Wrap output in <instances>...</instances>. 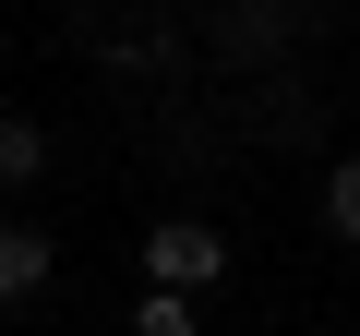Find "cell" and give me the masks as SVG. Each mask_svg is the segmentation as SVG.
Returning <instances> with one entry per match:
<instances>
[{
  "label": "cell",
  "instance_id": "1",
  "mask_svg": "<svg viewBox=\"0 0 360 336\" xmlns=\"http://www.w3.org/2000/svg\"><path fill=\"white\" fill-rule=\"evenodd\" d=\"M229 264H240V252H229L205 217H156V228H144V288H193V300H205V288H229Z\"/></svg>",
  "mask_w": 360,
  "mask_h": 336
},
{
  "label": "cell",
  "instance_id": "2",
  "mask_svg": "<svg viewBox=\"0 0 360 336\" xmlns=\"http://www.w3.org/2000/svg\"><path fill=\"white\" fill-rule=\"evenodd\" d=\"M49 276H60L49 228H37V217H0V312H25V300H37Z\"/></svg>",
  "mask_w": 360,
  "mask_h": 336
},
{
  "label": "cell",
  "instance_id": "3",
  "mask_svg": "<svg viewBox=\"0 0 360 336\" xmlns=\"http://www.w3.org/2000/svg\"><path fill=\"white\" fill-rule=\"evenodd\" d=\"M37 181H49V132L0 108V193H37Z\"/></svg>",
  "mask_w": 360,
  "mask_h": 336
},
{
  "label": "cell",
  "instance_id": "4",
  "mask_svg": "<svg viewBox=\"0 0 360 336\" xmlns=\"http://www.w3.org/2000/svg\"><path fill=\"white\" fill-rule=\"evenodd\" d=\"M312 217H324V240H348V252H360V156H336V168H324Z\"/></svg>",
  "mask_w": 360,
  "mask_h": 336
},
{
  "label": "cell",
  "instance_id": "5",
  "mask_svg": "<svg viewBox=\"0 0 360 336\" xmlns=\"http://www.w3.org/2000/svg\"><path fill=\"white\" fill-rule=\"evenodd\" d=\"M132 336H205V324H193V288H144V300H132Z\"/></svg>",
  "mask_w": 360,
  "mask_h": 336
},
{
  "label": "cell",
  "instance_id": "6",
  "mask_svg": "<svg viewBox=\"0 0 360 336\" xmlns=\"http://www.w3.org/2000/svg\"><path fill=\"white\" fill-rule=\"evenodd\" d=\"M348 60H360V49H348Z\"/></svg>",
  "mask_w": 360,
  "mask_h": 336
}]
</instances>
